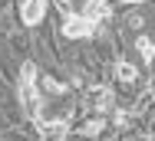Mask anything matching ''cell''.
Wrapping results in <instances>:
<instances>
[{"label":"cell","mask_w":155,"mask_h":141,"mask_svg":"<svg viewBox=\"0 0 155 141\" xmlns=\"http://www.w3.org/2000/svg\"><path fill=\"white\" fill-rule=\"evenodd\" d=\"M20 102H23L30 118L43 115V99L36 92V66L33 62H23V69H20Z\"/></svg>","instance_id":"obj_1"},{"label":"cell","mask_w":155,"mask_h":141,"mask_svg":"<svg viewBox=\"0 0 155 141\" xmlns=\"http://www.w3.org/2000/svg\"><path fill=\"white\" fill-rule=\"evenodd\" d=\"M63 7H66V13H76V17H86V20H102V17H109V7H106V0H63Z\"/></svg>","instance_id":"obj_2"},{"label":"cell","mask_w":155,"mask_h":141,"mask_svg":"<svg viewBox=\"0 0 155 141\" xmlns=\"http://www.w3.org/2000/svg\"><path fill=\"white\" fill-rule=\"evenodd\" d=\"M93 33H96V20L66 13V20H63V36H69V39H86V36H93Z\"/></svg>","instance_id":"obj_3"},{"label":"cell","mask_w":155,"mask_h":141,"mask_svg":"<svg viewBox=\"0 0 155 141\" xmlns=\"http://www.w3.org/2000/svg\"><path fill=\"white\" fill-rule=\"evenodd\" d=\"M112 102H116V95H112V89H106V85H93V89L86 92V105H89L93 112H99V115L112 112Z\"/></svg>","instance_id":"obj_4"},{"label":"cell","mask_w":155,"mask_h":141,"mask_svg":"<svg viewBox=\"0 0 155 141\" xmlns=\"http://www.w3.org/2000/svg\"><path fill=\"white\" fill-rule=\"evenodd\" d=\"M43 17H46V0H23L20 3V20L27 27H36Z\"/></svg>","instance_id":"obj_5"},{"label":"cell","mask_w":155,"mask_h":141,"mask_svg":"<svg viewBox=\"0 0 155 141\" xmlns=\"http://www.w3.org/2000/svg\"><path fill=\"white\" fill-rule=\"evenodd\" d=\"M69 131L66 118H56V121H43V141H63Z\"/></svg>","instance_id":"obj_6"},{"label":"cell","mask_w":155,"mask_h":141,"mask_svg":"<svg viewBox=\"0 0 155 141\" xmlns=\"http://www.w3.org/2000/svg\"><path fill=\"white\" fill-rule=\"evenodd\" d=\"M116 79L125 85H135V79H139V69L132 66V62H125V59H119L116 62Z\"/></svg>","instance_id":"obj_7"},{"label":"cell","mask_w":155,"mask_h":141,"mask_svg":"<svg viewBox=\"0 0 155 141\" xmlns=\"http://www.w3.org/2000/svg\"><path fill=\"white\" fill-rule=\"evenodd\" d=\"M135 49L142 53V59H145V62H152V59H155V43H152V39H149V36H142Z\"/></svg>","instance_id":"obj_8"},{"label":"cell","mask_w":155,"mask_h":141,"mask_svg":"<svg viewBox=\"0 0 155 141\" xmlns=\"http://www.w3.org/2000/svg\"><path fill=\"white\" fill-rule=\"evenodd\" d=\"M102 128H106V121H102V118H96V121H89V125L83 128V135H86V138H96Z\"/></svg>","instance_id":"obj_9"},{"label":"cell","mask_w":155,"mask_h":141,"mask_svg":"<svg viewBox=\"0 0 155 141\" xmlns=\"http://www.w3.org/2000/svg\"><path fill=\"white\" fill-rule=\"evenodd\" d=\"M43 89H46V92H66V85L56 82L53 76H46V79H43Z\"/></svg>","instance_id":"obj_10"},{"label":"cell","mask_w":155,"mask_h":141,"mask_svg":"<svg viewBox=\"0 0 155 141\" xmlns=\"http://www.w3.org/2000/svg\"><path fill=\"white\" fill-rule=\"evenodd\" d=\"M116 125H119V128H129V115H125V112H116Z\"/></svg>","instance_id":"obj_11"},{"label":"cell","mask_w":155,"mask_h":141,"mask_svg":"<svg viewBox=\"0 0 155 141\" xmlns=\"http://www.w3.org/2000/svg\"><path fill=\"white\" fill-rule=\"evenodd\" d=\"M149 95H152V99H155V79H152V85H149Z\"/></svg>","instance_id":"obj_12"},{"label":"cell","mask_w":155,"mask_h":141,"mask_svg":"<svg viewBox=\"0 0 155 141\" xmlns=\"http://www.w3.org/2000/svg\"><path fill=\"white\" fill-rule=\"evenodd\" d=\"M129 3H142V0H129Z\"/></svg>","instance_id":"obj_13"}]
</instances>
